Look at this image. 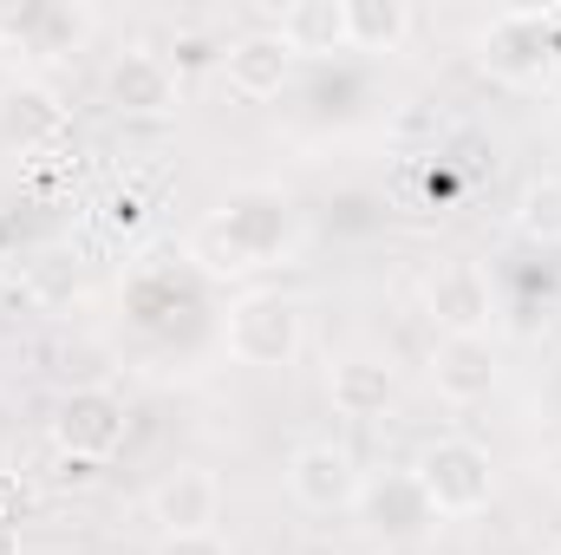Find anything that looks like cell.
I'll use <instances>...</instances> for the list:
<instances>
[{
	"label": "cell",
	"instance_id": "cell-1",
	"mask_svg": "<svg viewBox=\"0 0 561 555\" xmlns=\"http://www.w3.org/2000/svg\"><path fill=\"white\" fill-rule=\"evenodd\" d=\"M300 242V223L280 196H242L222 203L216 216H203L190 229V262L203 275L229 281V275H255V269H280Z\"/></svg>",
	"mask_w": 561,
	"mask_h": 555
},
{
	"label": "cell",
	"instance_id": "cell-2",
	"mask_svg": "<svg viewBox=\"0 0 561 555\" xmlns=\"http://www.w3.org/2000/svg\"><path fill=\"white\" fill-rule=\"evenodd\" d=\"M412 484H419L431 517L463 523V517H483L490 510V497H496V457L477 438L444 431V438H431L419 457H412Z\"/></svg>",
	"mask_w": 561,
	"mask_h": 555
},
{
	"label": "cell",
	"instance_id": "cell-3",
	"mask_svg": "<svg viewBox=\"0 0 561 555\" xmlns=\"http://www.w3.org/2000/svg\"><path fill=\"white\" fill-rule=\"evenodd\" d=\"M477 66L503 86H549L561 66V7H503L477 33Z\"/></svg>",
	"mask_w": 561,
	"mask_h": 555
},
{
	"label": "cell",
	"instance_id": "cell-4",
	"mask_svg": "<svg viewBox=\"0 0 561 555\" xmlns=\"http://www.w3.org/2000/svg\"><path fill=\"white\" fill-rule=\"evenodd\" d=\"M222 347L236 366H255V373H275V366H294L300 347H307V314L294 294L280 287H249L242 301H229L222 314Z\"/></svg>",
	"mask_w": 561,
	"mask_h": 555
},
{
	"label": "cell",
	"instance_id": "cell-5",
	"mask_svg": "<svg viewBox=\"0 0 561 555\" xmlns=\"http://www.w3.org/2000/svg\"><path fill=\"white\" fill-rule=\"evenodd\" d=\"M125 431L131 412L112 386H72L59 406H53V444L72 457V464H105L125 451Z\"/></svg>",
	"mask_w": 561,
	"mask_h": 555
},
{
	"label": "cell",
	"instance_id": "cell-6",
	"mask_svg": "<svg viewBox=\"0 0 561 555\" xmlns=\"http://www.w3.org/2000/svg\"><path fill=\"white\" fill-rule=\"evenodd\" d=\"M424 314L444 340H490V320H496V287L483 275V262H437L424 275Z\"/></svg>",
	"mask_w": 561,
	"mask_h": 555
},
{
	"label": "cell",
	"instance_id": "cell-7",
	"mask_svg": "<svg viewBox=\"0 0 561 555\" xmlns=\"http://www.w3.org/2000/svg\"><path fill=\"white\" fill-rule=\"evenodd\" d=\"M287 490H294L300 510H313V517H340V510L359 503L366 471H359V457H353L346 444H333V438H307V444H294V457H287Z\"/></svg>",
	"mask_w": 561,
	"mask_h": 555
},
{
	"label": "cell",
	"instance_id": "cell-8",
	"mask_svg": "<svg viewBox=\"0 0 561 555\" xmlns=\"http://www.w3.org/2000/svg\"><path fill=\"white\" fill-rule=\"evenodd\" d=\"M92 33H99V13H92V7H59V0L0 7V46H7V53L59 59V53H79Z\"/></svg>",
	"mask_w": 561,
	"mask_h": 555
},
{
	"label": "cell",
	"instance_id": "cell-9",
	"mask_svg": "<svg viewBox=\"0 0 561 555\" xmlns=\"http://www.w3.org/2000/svg\"><path fill=\"white\" fill-rule=\"evenodd\" d=\"M176 99H183L176 92V66L163 53H150V46L112 53V66H105V105L112 112H125V118H170Z\"/></svg>",
	"mask_w": 561,
	"mask_h": 555
},
{
	"label": "cell",
	"instance_id": "cell-10",
	"mask_svg": "<svg viewBox=\"0 0 561 555\" xmlns=\"http://www.w3.org/2000/svg\"><path fill=\"white\" fill-rule=\"evenodd\" d=\"M150 523L157 536H203L222 523V484L203 464H176L170 477L150 484Z\"/></svg>",
	"mask_w": 561,
	"mask_h": 555
},
{
	"label": "cell",
	"instance_id": "cell-11",
	"mask_svg": "<svg viewBox=\"0 0 561 555\" xmlns=\"http://www.w3.org/2000/svg\"><path fill=\"white\" fill-rule=\"evenodd\" d=\"M59 138H66V99L46 79L0 86V144L7 150L33 157V150H46V144H59Z\"/></svg>",
	"mask_w": 561,
	"mask_h": 555
},
{
	"label": "cell",
	"instance_id": "cell-12",
	"mask_svg": "<svg viewBox=\"0 0 561 555\" xmlns=\"http://www.w3.org/2000/svg\"><path fill=\"white\" fill-rule=\"evenodd\" d=\"M222 79H229V92L236 99H280L287 92V79H294V53L280 46L275 26H255V33H242V39H229V53H222Z\"/></svg>",
	"mask_w": 561,
	"mask_h": 555
},
{
	"label": "cell",
	"instance_id": "cell-13",
	"mask_svg": "<svg viewBox=\"0 0 561 555\" xmlns=\"http://www.w3.org/2000/svg\"><path fill=\"white\" fill-rule=\"evenodd\" d=\"M327 399H333V412L340 418H386L392 412V399H399V373H392V360H379V353H346V360H333V373H327Z\"/></svg>",
	"mask_w": 561,
	"mask_h": 555
},
{
	"label": "cell",
	"instance_id": "cell-14",
	"mask_svg": "<svg viewBox=\"0 0 561 555\" xmlns=\"http://www.w3.org/2000/svg\"><path fill=\"white\" fill-rule=\"evenodd\" d=\"M496 380H503V366H496V347H490V340H437V353H431V386H437V399H450V406H483V399L496 393Z\"/></svg>",
	"mask_w": 561,
	"mask_h": 555
},
{
	"label": "cell",
	"instance_id": "cell-15",
	"mask_svg": "<svg viewBox=\"0 0 561 555\" xmlns=\"http://www.w3.org/2000/svg\"><path fill=\"white\" fill-rule=\"evenodd\" d=\"M275 33L294 59H333L353 53L346 39V0H287L275 13Z\"/></svg>",
	"mask_w": 561,
	"mask_h": 555
},
{
	"label": "cell",
	"instance_id": "cell-16",
	"mask_svg": "<svg viewBox=\"0 0 561 555\" xmlns=\"http://www.w3.org/2000/svg\"><path fill=\"white\" fill-rule=\"evenodd\" d=\"M419 13L405 0H346V39L353 53H399L412 39Z\"/></svg>",
	"mask_w": 561,
	"mask_h": 555
},
{
	"label": "cell",
	"instance_id": "cell-17",
	"mask_svg": "<svg viewBox=\"0 0 561 555\" xmlns=\"http://www.w3.org/2000/svg\"><path fill=\"white\" fill-rule=\"evenodd\" d=\"M516 236L536 249H561V177H536L516 196Z\"/></svg>",
	"mask_w": 561,
	"mask_h": 555
},
{
	"label": "cell",
	"instance_id": "cell-18",
	"mask_svg": "<svg viewBox=\"0 0 561 555\" xmlns=\"http://www.w3.org/2000/svg\"><path fill=\"white\" fill-rule=\"evenodd\" d=\"M150 555H236L222 543V530H203V536H157Z\"/></svg>",
	"mask_w": 561,
	"mask_h": 555
},
{
	"label": "cell",
	"instance_id": "cell-19",
	"mask_svg": "<svg viewBox=\"0 0 561 555\" xmlns=\"http://www.w3.org/2000/svg\"><path fill=\"white\" fill-rule=\"evenodd\" d=\"M7 249H13V242H7V223H0V269H7Z\"/></svg>",
	"mask_w": 561,
	"mask_h": 555
},
{
	"label": "cell",
	"instance_id": "cell-20",
	"mask_svg": "<svg viewBox=\"0 0 561 555\" xmlns=\"http://www.w3.org/2000/svg\"><path fill=\"white\" fill-rule=\"evenodd\" d=\"M549 555H561V543H556V550H549Z\"/></svg>",
	"mask_w": 561,
	"mask_h": 555
}]
</instances>
